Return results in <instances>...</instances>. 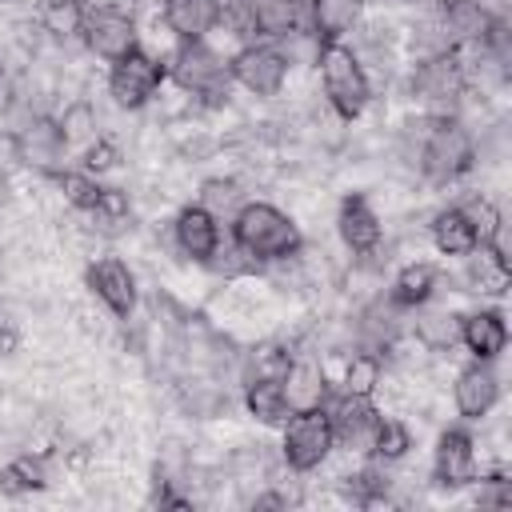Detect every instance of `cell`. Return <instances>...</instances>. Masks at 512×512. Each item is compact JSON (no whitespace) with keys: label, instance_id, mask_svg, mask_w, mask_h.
Segmentation results:
<instances>
[{"label":"cell","instance_id":"obj_1","mask_svg":"<svg viewBox=\"0 0 512 512\" xmlns=\"http://www.w3.org/2000/svg\"><path fill=\"white\" fill-rule=\"evenodd\" d=\"M228 240L244 252V260L252 268L280 264L288 256H300V248H304L296 220L268 200H244L228 220Z\"/></svg>","mask_w":512,"mask_h":512},{"label":"cell","instance_id":"obj_2","mask_svg":"<svg viewBox=\"0 0 512 512\" xmlns=\"http://www.w3.org/2000/svg\"><path fill=\"white\" fill-rule=\"evenodd\" d=\"M416 168L432 184H452L476 168V136L472 128L448 112V116H424L420 140H416Z\"/></svg>","mask_w":512,"mask_h":512},{"label":"cell","instance_id":"obj_3","mask_svg":"<svg viewBox=\"0 0 512 512\" xmlns=\"http://www.w3.org/2000/svg\"><path fill=\"white\" fill-rule=\"evenodd\" d=\"M312 64L320 68V88H324L328 108L340 120H356L372 100V80L364 72L360 52L344 40H320Z\"/></svg>","mask_w":512,"mask_h":512},{"label":"cell","instance_id":"obj_4","mask_svg":"<svg viewBox=\"0 0 512 512\" xmlns=\"http://www.w3.org/2000/svg\"><path fill=\"white\" fill-rule=\"evenodd\" d=\"M468 92V64L464 52L444 48V52H424L412 64V96L432 108V116H448L460 108Z\"/></svg>","mask_w":512,"mask_h":512},{"label":"cell","instance_id":"obj_5","mask_svg":"<svg viewBox=\"0 0 512 512\" xmlns=\"http://www.w3.org/2000/svg\"><path fill=\"white\" fill-rule=\"evenodd\" d=\"M280 428H284V436H280V460L296 476L316 472L332 456V448H336L332 420H328V408L324 404L320 408H304V412H288V420Z\"/></svg>","mask_w":512,"mask_h":512},{"label":"cell","instance_id":"obj_6","mask_svg":"<svg viewBox=\"0 0 512 512\" xmlns=\"http://www.w3.org/2000/svg\"><path fill=\"white\" fill-rule=\"evenodd\" d=\"M168 76L192 92V96H208V100H220L228 96V60L208 44V40H176V52L168 60Z\"/></svg>","mask_w":512,"mask_h":512},{"label":"cell","instance_id":"obj_7","mask_svg":"<svg viewBox=\"0 0 512 512\" xmlns=\"http://www.w3.org/2000/svg\"><path fill=\"white\" fill-rule=\"evenodd\" d=\"M288 68H292L288 56H284L280 44H272V40H264V44L248 40L236 56H228V76H232V84H240L244 92L260 96V100H272V96L284 92Z\"/></svg>","mask_w":512,"mask_h":512},{"label":"cell","instance_id":"obj_8","mask_svg":"<svg viewBox=\"0 0 512 512\" xmlns=\"http://www.w3.org/2000/svg\"><path fill=\"white\" fill-rule=\"evenodd\" d=\"M164 80H168V64L156 60L152 52H144V48L136 44V48L124 52L120 60H112V68H108V96H112L120 108L136 112V108H144V104L160 92Z\"/></svg>","mask_w":512,"mask_h":512},{"label":"cell","instance_id":"obj_9","mask_svg":"<svg viewBox=\"0 0 512 512\" xmlns=\"http://www.w3.org/2000/svg\"><path fill=\"white\" fill-rule=\"evenodd\" d=\"M80 40H84V48H88L92 56H100V60H108V64L120 60L124 52H132V48L140 44L132 12H124L120 4H96V8H88V12H84Z\"/></svg>","mask_w":512,"mask_h":512},{"label":"cell","instance_id":"obj_10","mask_svg":"<svg viewBox=\"0 0 512 512\" xmlns=\"http://www.w3.org/2000/svg\"><path fill=\"white\" fill-rule=\"evenodd\" d=\"M324 408H328V420H332V440H336V448L356 452V456H368V452H372L376 424H380V408H376L368 396H340V392H336Z\"/></svg>","mask_w":512,"mask_h":512},{"label":"cell","instance_id":"obj_11","mask_svg":"<svg viewBox=\"0 0 512 512\" xmlns=\"http://www.w3.org/2000/svg\"><path fill=\"white\" fill-rule=\"evenodd\" d=\"M92 296L116 316V320H132L136 316V304H140V292H136V272L120 260V256H100L88 264L84 272Z\"/></svg>","mask_w":512,"mask_h":512},{"label":"cell","instance_id":"obj_12","mask_svg":"<svg viewBox=\"0 0 512 512\" xmlns=\"http://www.w3.org/2000/svg\"><path fill=\"white\" fill-rule=\"evenodd\" d=\"M480 476V452L476 440L464 428H444L432 452V480L440 488H468Z\"/></svg>","mask_w":512,"mask_h":512},{"label":"cell","instance_id":"obj_13","mask_svg":"<svg viewBox=\"0 0 512 512\" xmlns=\"http://www.w3.org/2000/svg\"><path fill=\"white\" fill-rule=\"evenodd\" d=\"M172 244L180 248L184 260L208 264L216 256V248L224 244V224L204 204H184L172 220Z\"/></svg>","mask_w":512,"mask_h":512},{"label":"cell","instance_id":"obj_14","mask_svg":"<svg viewBox=\"0 0 512 512\" xmlns=\"http://www.w3.org/2000/svg\"><path fill=\"white\" fill-rule=\"evenodd\" d=\"M500 400V376L492 368V360H472L456 372L452 384V404L464 420H484Z\"/></svg>","mask_w":512,"mask_h":512},{"label":"cell","instance_id":"obj_15","mask_svg":"<svg viewBox=\"0 0 512 512\" xmlns=\"http://www.w3.org/2000/svg\"><path fill=\"white\" fill-rule=\"evenodd\" d=\"M336 232H340V240H344V248L352 256H372L380 248V240H384V224H380L376 208L360 192H348L340 200V208H336Z\"/></svg>","mask_w":512,"mask_h":512},{"label":"cell","instance_id":"obj_16","mask_svg":"<svg viewBox=\"0 0 512 512\" xmlns=\"http://www.w3.org/2000/svg\"><path fill=\"white\" fill-rule=\"evenodd\" d=\"M12 140H16V160H24V164H32V168H40V172H56L60 168V160H64V136H60V128H56V120L52 116H32V120H24L16 132H12Z\"/></svg>","mask_w":512,"mask_h":512},{"label":"cell","instance_id":"obj_17","mask_svg":"<svg viewBox=\"0 0 512 512\" xmlns=\"http://www.w3.org/2000/svg\"><path fill=\"white\" fill-rule=\"evenodd\" d=\"M280 388L288 400V412H304V408H320L332 400V384L328 372L316 356H292L288 368L280 372Z\"/></svg>","mask_w":512,"mask_h":512},{"label":"cell","instance_id":"obj_18","mask_svg":"<svg viewBox=\"0 0 512 512\" xmlns=\"http://www.w3.org/2000/svg\"><path fill=\"white\" fill-rule=\"evenodd\" d=\"M436 16H440L444 40L452 48H476V44H484V36L500 12H492L488 0H456L448 8H436Z\"/></svg>","mask_w":512,"mask_h":512},{"label":"cell","instance_id":"obj_19","mask_svg":"<svg viewBox=\"0 0 512 512\" xmlns=\"http://www.w3.org/2000/svg\"><path fill=\"white\" fill-rule=\"evenodd\" d=\"M460 344L472 352V360H500L508 348V320L500 308H476L460 316Z\"/></svg>","mask_w":512,"mask_h":512},{"label":"cell","instance_id":"obj_20","mask_svg":"<svg viewBox=\"0 0 512 512\" xmlns=\"http://www.w3.org/2000/svg\"><path fill=\"white\" fill-rule=\"evenodd\" d=\"M160 20L176 40H208L220 28V0H160Z\"/></svg>","mask_w":512,"mask_h":512},{"label":"cell","instance_id":"obj_21","mask_svg":"<svg viewBox=\"0 0 512 512\" xmlns=\"http://www.w3.org/2000/svg\"><path fill=\"white\" fill-rule=\"evenodd\" d=\"M248 8H252V32L268 36L272 44L292 36V32H308L312 36L308 0H248Z\"/></svg>","mask_w":512,"mask_h":512},{"label":"cell","instance_id":"obj_22","mask_svg":"<svg viewBox=\"0 0 512 512\" xmlns=\"http://www.w3.org/2000/svg\"><path fill=\"white\" fill-rule=\"evenodd\" d=\"M436 288H440V268H436L432 260H408V264L392 276L384 300H388L392 308H400V312H412V308L428 304V300L436 296Z\"/></svg>","mask_w":512,"mask_h":512},{"label":"cell","instance_id":"obj_23","mask_svg":"<svg viewBox=\"0 0 512 512\" xmlns=\"http://www.w3.org/2000/svg\"><path fill=\"white\" fill-rule=\"evenodd\" d=\"M412 336L424 352H452L460 344V312L428 300V304L412 308Z\"/></svg>","mask_w":512,"mask_h":512},{"label":"cell","instance_id":"obj_24","mask_svg":"<svg viewBox=\"0 0 512 512\" xmlns=\"http://www.w3.org/2000/svg\"><path fill=\"white\" fill-rule=\"evenodd\" d=\"M464 280H468V292L476 296H488V300H500L512 284V264L500 260L496 252H488L484 244H476L468 256H464Z\"/></svg>","mask_w":512,"mask_h":512},{"label":"cell","instance_id":"obj_25","mask_svg":"<svg viewBox=\"0 0 512 512\" xmlns=\"http://www.w3.org/2000/svg\"><path fill=\"white\" fill-rule=\"evenodd\" d=\"M428 236H432V244H436L440 256H456V260H464V256L480 244V236H476V228L468 224V216L460 212V204L440 208V212L432 216V224H428Z\"/></svg>","mask_w":512,"mask_h":512},{"label":"cell","instance_id":"obj_26","mask_svg":"<svg viewBox=\"0 0 512 512\" xmlns=\"http://www.w3.org/2000/svg\"><path fill=\"white\" fill-rule=\"evenodd\" d=\"M364 16V0H308V24L316 40H344Z\"/></svg>","mask_w":512,"mask_h":512},{"label":"cell","instance_id":"obj_27","mask_svg":"<svg viewBox=\"0 0 512 512\" xmlns=\"http://www.w3.org/2000/svg\"><path fill=\"white\" fill-rule=\"evenodd\" d=\"M384 388V356L372 348H356L344 360V376H340V396H376Z\"/></svg>","mask_w":512,"mask_h":512},{"label":"cell","instance_id":"obj_28","mask_svg":"<svg viewBox=\"0 0 512 512\" xmlns=\"http://www.w3.org/2000/svg\"><path fill=\"white\" fill-rule=\"evenodd\" d=\"M244 408H248V416L256 424H284L288 420V400H284L280 376H248Z\"/></svg>","mask_w":512,"mask_h":512},{"label":"cell","instance_id":"obj_29","mask_svg":"<svg viewBox=\"0 0 512 512\" xmlns=\"http://www.w3.org/2000/svg\"><path fill=\"white\" fill-rule=\"evenodd\" d=\"M48 484V452H20L12 464L0 468V492L4 496H28Z\"/></svg>","mask_w":512,"mask_h":512},{"label":"cell","instance_id":"obj_30","mask_svg":"<svg viewBox=\"0 0 512 512\" xmlns=\"http://www.w3.org/2000/svg\"><path fill=\"white\" fill-rule=\"evenodd\" d=\"M56 128H60V136H64V148L84 152V148L100 136V116H96V108H92L88 100H72V104H64V112L56 116Z\"/></svg>","mask_w":512,"mask_h":512},{"label":"cell","instance_id":"obj_31","mask_svg":"<svg viewBox=\"0 0 512 512\" xmlns=\"http://www.w3.org/2000/svg\"><path fill=\"white\" fill-rule=\"evenodd\" d=\"M412 428L400 420V416H384L380 412V424H376V436H372V460H380V464H396V460H404L408 452H412Z\"/></svg>","mask_w":512,"mask_h":512},{"label":"cell","instance_id":"obj_32","mask_svg":"<svg viewBox=\"0 0 512 512\" xmlns=\"http://www.w3.org/2000/svg\"><path fill=\"white\" fill-rule=\"evenodd\" d=\"M196 204H204L220 224L232 220V212L244 204L240 180H232V176H208V180L200 184V200H196Z\"/></svg>","mask_w":512,"mask_h":512},{"label":"cell","instance_id":"obj_33","mask_svg":"<svg viewBox=\"0 0 512 512\" xmlns=\"http://www.w3.org/2000/svg\"><path fill=\"white\" fill-rule=\"evenodd\" d=\"M52 180H56L60 196H64V200H68L76 212H84V216H88V212L96 208L100 180H96L92 172H84V168H80V172H64V168H56V172H52Z\"/></svg>","mask_w":512,"mask_h":512},{"label":"cell","instance_id":"obj_34","mask_svg":"<svg viewBox=\"0 0 512 512\" xmlns=\"http://www.w3.org/2000/svg\"><path fill=\"white\" fill-rule=\"evenodd\" d=\"M84 12H88V4H40L36 20L52 40H72L84 28Z\"/></svg>","mask_w":512,"mask_h":512},{"label":"cell","instance_id":"obj_35","mask_svg":"<svg viewBox=\"0 0 512 512\" xmlns=\"http://www.w3.org/2000/svg\"><path fill=\"white\" fill-rule=\"evenodd\" d=\"M116 164H120V144H116L112 136H104V132L80 152V168L92 172V176H104V172H112Z\"/></svg>","mask_w":512,"mask_h":512},{"label":"cell","instance_id":"obj_36","mask_svg":"<svg viewBox=\"0 0 512 512\" xmlns=\"http://www.w3.org/2000/svg\"><path fill=\"white\" fill-rule=\"evenodd\" d=\"M460 212L468 216V224L476 228V236H480V244L492 236V228L504 220V212L496 208V200L492 196H468L464 204H460Z\"/></svg>","mask_w":512,"mask_h":512},{"label":"cell","instance_id":"obj_37","mask_svg":"<svg viewBox=\"0 0 512 512\" xmlns=\"http://www.w3.org/2000/svg\"><path fill=\"white\" fill-rule=\"evenodd\" d=\"M484 480V492L476 496L484 508H508L512 504V480L504 472H492V476H480Z\"/></svg>","mask_w":512,"mask_h":512},{"label":"cell","instance_id":"obj_38","mask_svg":"<svg viewBox=\"0 0 512 512\" xmlns=\"http://www.w3.org/2000/svg\"><path fill=\"white\" fill-rule=\"evenodd\" d=\"M16 348H20V328L8 324V320H0V356H12Z\"/></svg>","mask_w":512,"mask_h":512},{"label":"cell","instance_id":"obj_39","mask_svg":"<svg viewBox=\"0 0 512 512\" xmlns=\"http://www.w3.org/2000/svg\"><path fill=\"white\" fill-rule=\"evenodd\" d=\"M508 4H512V0H492V12H500V16H508Z\"/></svg>","mask_w":512,"mask_h":512},{"label":"cell","instance_id":"obj_40","mask_svg":"<svg viewBox=\"0 0 512 512\" xmlns=\"http://www.w3.org/2000/svg\"><path fill=\"white\" fill-rule=\"evenodd\" d=\"M40 4H88V0H40Z\"/></svg>","mask_w":512,"mask_h":512},{"label":"cell","instance_id":"obj_41","mask_svg":"<svg viewBox=\"0 0 512 512\" xmlns=\"http://www.w3.org/2000/svg\"><path fill=\"white\" fill-rule=\"evenodd\" d=\"M4 188H8V176H4V168H0V200H4Z\"/></svg>","mask_w":512,"mask_h":512},{"label":"cell","instance_id":"obj_42","mask_svg":"<svg viewBox=\"0 0 512 512\" xmlns=\"http://www.w3.org/2000/svg\"><path fill=\"white\" fill-rule=\"evenodd\" d=\"M432 8H448V4H456V0H428Z\"/></svg>","mask_w":512,"mask_h":512}]
</instances>
